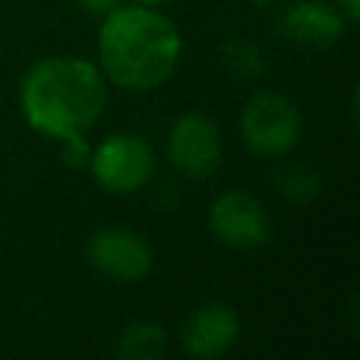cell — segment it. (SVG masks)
Listing matches in <instances>:
<instances>
[{
  "mask_svg": "<svg viewBox=\"0 0 360 360\" xmlns=\"http://www.w3.org/2000/svg\"><path fill=\"white\" fill-rule=\"evenodd\" d=\"M183 53L177 25L155 6H112L98 28V59L104 76L124 90L163 84Z\"/></svg>",
  "mask_w": 360,
  "mask_h": 360,
  "instance_id": "cell-1",
  "label": "cell"
},
{
  "mask_svg": "<svg viewBox=\"0 0 360 360\" xmlns=\"http://www.w3.org/2000/svg\"><path fill=\"white\" fill-rule=\"evenodd\" d=\"M20 107L28 127L42 135H84L107 107L104 76L82 56L37 59L20 82Z\"/></svg>",
  "mask_w": 360,
  "mask_h": 360,
  "instance_id": "cell-2",
  "label": "cell"
},
{
  "mask_svg": "<svg viewBox=\"0 0 360 360\" xmlns=\"http://www.w3.org/2000/svg\"><path fill=\"white\" fill-rule=\"evenodd\" d=\"M239 132L253 155L281 158L292 152V146L301 141L304 121L298 107L287 96L276 90H262L245 101L239 115Z\"/></svg>",
  "mask_w": 360,
  "mask_h": 360,
  "instance_id": "cell-3",
  "label": "cell"
},
{
  "mask_svg": "<svg viewBox=\"0 0 360 360\" xmlns=\"http://www.w3.org/2000/svg\"><path fill=\"white\" fill-rule=\"evenodd\" d=\"M90 174L110 194H132L152 180L155 152L152 146L129 132H118L104 138L96 149H90Z\"/></svg>",
  "mask_w": 360,
  "mask_h": 360,
  "instance_id": "cell-4",
  "label": "cell"
},
{
  "mask_svg": "<svg viewBox=\"0 0 360 360\" xmlns=\"http://www.w3.org/2000/svg\"><path fill=\"white\" fill-rule=\"evenodd\" d=\"M84 256L90 267L118 284H135L152 270V248L149 242L121 225H101L87 236Z\"/></svg>",
  "mask_w": 360,
  "mask_h": 360,
  "instance_id": "cell-5",
  "label": "cell"
},
{
  "mask_svg": "<svg viewBox=\"0 0 360 360\" xmlns=\"http://www.w3.org/2000/svg\"><path fill=\"white\" fill-rule=\"evenodd\" d=\"M208 228L214 239L231 250H256L273 236V222L264 205L242 188L214 197L208 208Z\"/></svg>",
  "mask_w": 360,
  "mask_h": 360,
  "instance_id": "cell-6",
  "label": "cell"
},
{
  "mask_svg": "<svg viewBox=\"0 0 360 360\" xmlns=\"http://www.w3.org/2000/svg\"><path fill=\"white\" fill-rule=\"evenodd\" d=\"M169 160L172 166L191 177V180H205L211 177L219 163H222V135L219 127L205 115V112H183L172 129H169Z\"/></svg>",
  "mask_w": 360,
  "mask_h": 360,
  "instance_id": "cell-7",
  "label": "cell"
},
{
  "mask_svg": "<svg viewBox=\"0 0 360 360\" xmlns=\"http://www.w3.org/2000/svg\"><path fill=\"white\" fill-rule=\"evenodd\" d=\"M239 340V315L222 301L194 307L180 323V346L188 357L214 360L233 349Z\"/></svg>",
  "mask_w": 360,
  "mask_h": 360,
  "instance_id": "cell-8",
  "label": "cell"
},
{
  "mask_svg": "<svg viewBox=\"0 0 360 360\" xmlns=\"http://www.w3.org/2000/svg\"><path fill=\"white\" fill-rule=\"evenodd\" d=\"M346 17L329 0H295L278 14L281 37L312 51H326L338 45L346 34Z\"/></svg>",
  "mask_w": 360,
  "mask_h": 360,
  "instance_id": "cell-9",
  "label": "cell"
},
{
  "mask_svg": "<svg viewBox=\"0 0 360 360\" xmlns=\"http://www.w3.org/2000/svg\"><path fill=\"white\" fill-rule=\"evenodd\" d=\"M169 349V335L155 321H132L121 329L115 340V354L121 360H160Z\"/></svg>",
  "mask_w": 360,
  "mask_h": 360,
  "instance_id": "cell-10",
  "label": "cell"
},
{
  "mask_svg": "<svg viewBox=\"0 0 360 360\" xmlns=\"http://www.w3.org/2000/svg\"><path fill=\"white\" fill-rule=\"evenodd\" d=\"M276 188L292 202V205H309L321 194V174L304 163H287L278 166L276 174Z\"/></svg>",
  "mask_w": 360,
  "mask_h": 360,
  "instance_id": "cell-11",
  "label": "cell"
},
{
  "mask_svg": "<svg viewBox=\"0 0 360 360\" xmlns=\"http://www.w3.org/2000/svg\"><path fill=\"white\" fill-rule=\"evenodd\" d=\"M222 62L228 65V70L239 79H256L264 70V56L262 51L242 37H233L222 45Z\"/></svg>",
  "mask_w": 360,
  "mask_h": 360,
  "instance_id": "cell-12",
  "label": "cell"
},
{
  "mask_svg": "<svg viewBox=\"0 0 360 360\" xmlns=\"http://www.w3.org/2000/svg\"><path fill=\"white\" fill-rule=\"evenodd\" d=\"M62 158L68 166L79 169V166H87L90 160V146L84 141V135H70V138H62Z\"/></svg>",
  "mask_w": 360,
  "mask_h": 360,
  "instance_id": "cell-13",
  "label": "cell"
},
{
  "mask_svg": "<svg viewBox=\"0 0 360 360\" xmlns=\"http://www.w3.org/2000/svg\"><path fill=\"white\" fill-rule=\"evenodd\" d=\"M335 6L340 8V14L346 17L349 25H354L360 20V0H335Z\"/></svg>",
  "mask_w": 360,
  "mask_h": 360,
  "instance_id": "cell-14",
  "label": "cell"
},
{
  "mask_svg": "<svg viewBox=\"0 0 360 360\" xmlns=\"http://www.w3.org/2000/svg\"><path fill=\"white\" fill-rule=\"evenodd\" d=\"M79 8H84V11H93V14H107L118 0H73Z\"/></svg>",
  "mask_w": 360,
  "mask_h": 360,
  "instance_id": "cell-15",
  "label": "cell"
},
{
  "mask_svg": "<svg viewBox=\"0 0 360 360\" xmlns=\"http://www.w3.org/2000/svg\"><path fill=\"white\" fill-rule=\"evenodd\" d=\"M135 3H141V6H160V3H169V0H135Z\"/></svg>",
  "mask_w": 360,
  "mask_h": 360,
  "instance_id": "cell-16",
  "label": "cell"
},
{
  "mask_svg": "<svg viewBox=\"0 0 360 360\" xmlns=\"http://www.w3.org/2000/svg\"><path fill=\"white\" fill-rule=\"evenodd\" d=\"M253 6H259V8H264V6H270V3H276V0H250Z\"/></svg>",
  "mask_w": 360,
  "mask_h": 360,
  "instance_id": "cell-17",
  "label": "cell"
}]
</instances>
